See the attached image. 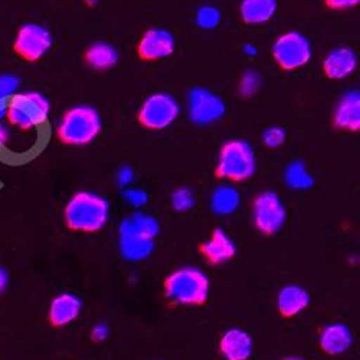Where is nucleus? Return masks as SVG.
<instances>
[{
	"instance_id": "nucleus-7",
	"label": "nucleus",
	"mask_w": 360,
	"mask_h": 360,
	"mask_svg": "<svg viewBox=\"0 0 360 360\" xmlns=\"http://www.w3.org/2000/svg\"><path fill=\"white\" fill-rule=\"evenodd\" d=\"M52 46V35L48 29L38 23L23 25L13 41V51L26 63H38Z\"/></svg>"
},
{
	"instance_id": "nucleus-30",
	"label": "nucleus",
	"mask_w": 360,
	"mask_h": 360,
	"mask_svg": "<svg viewBox=\"0 0 360 360\" xmlns=\"http://www.w3.org/2000/svg\"><path fill=\"white\" fill-rule=\"evenodd\" d=\"M124 198L130 205H133L136 207H140V206L146 205V202H147V193L143 191H139V189L126 191Z\"/></svg>"
},
{
	"instance_id": "nucleus-10",
	"label": "nucleus",
	"mask_w": 360,
	"mask_h": 360,
	"mask_svg": "<svg viewBox=\"0 0 360 360\" xmlns=\"http://www.w3.org/2000/svg\"><path fill=\"white\" fill-rule=\"evenodd\" d=\"M225 114L224 101L205 88H195L189 96V115L196 124H211Z\"/></svg>"
},
{
	"instance_id": "nucleus-17",
	"label": "nucleus",
	"mask_w": 360,
	"mask_h": 360,
	"mask_svg": "<svg viewBox=\"0 0 360 360\" xmlns=\"http://www.w3.org/2000/svg\"><path fill=\"white\" fill-rule=\"evenodd\" d=\"M319 343L324 353L336 356L345 353L352 346L353 338L346 324L336 323L323 328Z\"/></svg>"
},
{
	"instance_id": "nucleus-29",
	"label": "nucleus",
	"mask_w": 360,
	"mask_h": 360,
	"mask_svg": "<svg viewBox=\"0 0 360 360\" xmlns=\"http://www.w3.org/2000/svg\"><path fill=\"white\" fill-rule=\"evenodd\" d=\"M19 85V79L13 75H0V98L9 100Z\"/></svg>"
},
{
	"instance_id": "nucleus-21",
	"label": "nucleus",
	"mask_w": 360,
	"mask_h": 360,
	"mask_svg": "<svg viewBox=\"0 0 360 360\" xmlns=\"http://www.w3.org/2000/svg\"><path fill=\"white\" fill-rule=\"evenodd\" d=\"M85 64L96 71H107L118 61V53L114 46L105 42H97L85 52Z\"/></svg>"
},
{
	"instance_id": "nucleus-12",
	"label": "nucleus",
	"mask_w": 360,
	"mask_h": 360,
	"mask_svg": "<svg viewBox=\"0 0 360 360\" xmlns=\"http://www.w3.org/2000/svg\"><path fill=\"white\" fill-rule=\"evenodd\" d=\"M333 124L339 130H360V94L359 91L346 93L338 103L333 112Z\"/></svg>"
},
{
	"instance_id": "nucleus-37",
	"label": "nucleus",
	"mask_w": 360,
	"mask_h": 360,
	"mask_svg": "<svg viewBox=\"0 0 360 360\" xmlns=\"http://www.w3.org/2000/svg\"><path fill=\"white\" fill-rule=\"evenodd\" d=\"M85 2H86V5H96L97 4V0H85Z\"/></svg>"
},
{
	"instance_id": "nucleus-20",
	"label": "nucleus",
	"mask_w": 360,
	"mask_h": 360,
	"mask_svg": "<svg viewBox=\"0 0 360 360\" xmlns=\"http://www.w3.org/2000/svg\"><path fill=\"white\" fill-rule=\"evenodd\" d=\"M160 231L159 222L153 218L144 214H131L127 217L122 225H120V233L122 235H133L153 239Z\"/></svg>"
},
{
	"instance_id": "nucleus-4",
	"label": "nucleus",
	"mask_w": 360,
	"mask_h": 360,
	"mask_svg": "<svg viewBox=\"0 0 360 360\" xmlns=\"http://www.w3.org/2000/svg\"><path fill=\"white\" fill-rule=\"evenodd\" d=\"M49 110V101L39 93H15L8 100L5 118L12 127L27 131L45 124Z\"/></svg>"
},
{
	"instance_id": "nucleus-33",
	"label": "nucleus",
	"mask_w": 360,
	"mask_h": 360,
	"mask_svg": "<svg viewBox=\"0 0 360 360\" xmlns=\"http://www.w3.org/2000/svg\"><path fill=\"white\" fill-rule=\"evenodd\" d=\"M133 180V172L130 167H123L118 172V184L122 186H127Z\"/></svg>"
},
{
	"instance_id": "nucleus-3",
	"label": "nucleus",
	"mask_w": 360,
	"mask_h": 360,
	"mask_svg": "<svg viewBox=\"0 0 360 360\" xmlns=\"http://www.w3.org/2000/svg\"><path fill=\"white\" fill-rule=\"evenodd\" d=\"M165 294L174 304L202 306L209 295L207 276L199 268L176 269L165 280Z\"/></svg>"
},
{
	"instance_id": "nucleus-16",
	"label": "nucleus",
	"mask_w": 360,
	"mask_h": 360,
	"mask_svg": "<svg viewBox=\"0 0 360 360\" xmlns=\"http://www.w3.org/2000/svg\"><path fill=\"white\" fill-rule=\"evenodd\" d=\"M219 349L226 360H248L252 354V339L241 328H231L222 336Z\"/></svg>"
},
{
	"instance_id": "nucleus-32",
	"label": "nucleus",
	"mask_w": 360,
	"mask_h": 360,
	"mask_svg": "<svg viewBox=\"0 0 360 360\" xmlns=\"http://www.w3.org/2000/svg\"><path fill=\"white\" fill-rule=\"evenodd\" d=\"M108 333H110V330H108V327H107L105 324H97V326L93 328L91 336H93V339H94L96 342H103V340L107 339Z\"/></svg>"
},
{
	"instance_id": "nucleus-5",
	"label": "nucleus",
	"mask_w": 360,
	"mask_h": 360,
	"mask_svg": "<svg viewBox=\"0 0 360 360\" xmlns=\"http://www.w3.org/2000/svg\"><path fill=\"white\" fill-rule=\"evenodd\" d=\"M255 155L250 143L244 140H231L219 152L215 176L231 182H244L255 173Z\"/></svg>"
},
{
	"instance_id": "nucleus-1",
	"label": "nucleus",
	"mask_w": 360,
	"mask_h": 360,
	"mask_svg": "<svg viewBox=\"0 0 360 360\" xmlns=\"http://www.w3.org/2000/svg\"><path fill=\"white\" fill-rule=\"evenodd\" d=\"M108 217V202L91 192L75 193L64 209L65 225L75 232H98L105 226Z\"/></svg>"
},
{
	"instance_id": "nucleus-28",
	"label": "nucleus",
	"mask_w": 360,
	"mask_h": 360,
	"mask_svg": "<svg viewBox=\"0 0 360 360\" xmlns=\"http://www.w3.org/2000/svg\"><path fill=\"white\" fill-rule=\"evenodd\" d=\"M262 140H264L265 146L271 147V148H277L285 141V131L281 127H269L264 131Z\"/></svg>"
},
{
	"instance_id": "nucleus-36",
	"label": "nucleus",
	"mask_w": 360,
	"mask_h": 360,
	"mask_svg": "<svg viewBox=\"0 0 360 360\" xmlns=\"http://www.w3.org/2000/svg\"><path fill=\"white\" fill-rule=\"evenodd\" d=\"M6 108H8V100L0 98V122H2V118H5L6 115Z\"/></svg>"
},
{
	"instance_id": "nucleus-34",
	"label": "nucleus",
	"mask_w": 360,
	"mask_h": 360,
	"mask_svg": "<svg viewBox=\"0 0 360 360\" xmlns=\"http://www.w3.org/2000/svg\"><path fill=\"white\" fill-rule=\"evenodd\" d=\"M11 141V130L9 127L0 122V150L5 148Z\"/></svg>"
},
{
	"instance_id": "nucleus-38",
	"label": "nucleus",
	"mask_w": 360,
	"mask_h": 360,
	"mask_svg": "<svg viewBox=\"0 0 360 360\" xmlns=\"http://www.w3.org/2000/svg\"><path fill=\"white\" fill-rule=\"evenodd\" d=\"M283 360H304V359H300V357H287V359H283Z\"/></svg>"
},
{
	"instance_id": "nucleus-35",
	"label": "nucleus",
	"mask_w": 360,
	"mask_h": 360,
	"mask_svg": "<svg viewBox=\"0 0 360 360\" xmlns=\"http://www.w3.org/2000/svg\"><path fill=\"white\" fill-rule=\"evenodd\" d=\"M9 283V274L5 268L0 266V294L5 291V288L8 287Z\"/></svg>"
},
{
	"instance_id": "nucleus-31",
	"label": "nucleus",
	"mask_w": 360,
	"mask_h": 360,
	"mask_svg": "<svg viewBox=\"0 0 360 360\" xmlns=\"http://www.w3.org/2000/svg\"><path fill=\"white\" fill-rule=\"evenodd\" d=\"M326 6L333 11H345L359 5L360 0H324Z\"/></svg>"
},
{
	"instance_id": "nucleus-11",
	"label": "nucleus",
	"mask_w": 360,
	"mask_h": 360,
	"mask_svg": "<svg viewBox=\"0 0 360 360\" xmlns=\"http://www.w3.org/2000/svg\"><path fill=\"white\" fill-rule=\"evenodd\" d=\"M174 51V38L169 31L152 27L146 31L137 45V55L143 61H160Z\"/></svg>"
},
{
	"instance_id": "nucleus-2",
	"label": "nucleus",
	"mask_w": 360,
	"mask_h": 360,
	"mask_svg": "<svg viewBox=\"0 0 360 360\" xmlns=\"http://www.w3.org/2000/svg\"><path fill=\"white\" fill-rule=\"evenodd\" d=\"M101 115L94 107L75 105L63 115L56 137L67 146H85L101 133Z\"/></svg>"
},
{
	"instance_id": "nucleus-22",
	"label": "nucleus",
	"mask_w": 360,
	"mask_h": 360,
	"mask_svg": "<svg viewBox=\"0 0 360 360\" xmlns=\"http://www.w3.org/2000/svg\"><path fill=\"white\" fill-rule=\"evenodd\" d=\"M155 248L153 239L133 236V235H122L120 238V251L122 255L129 261H141L152 254Z\"/></svg>"
},
{
	"instance_id": "nucleus-18",
	"label": "nucleus",
	"mask_w": 360,
	"mask_h": 360,
	"mask_svg": "<svg viewBox=\"0 0 360 360\" xmlns=\"http://www.w3.org/2000/svg\"><path fill=\"white\" fill-rule=\"evenodd\" d=\"M310 304V294L300 285L284 287L277 298L278 311L283 317L291 319L304 311Z\"/></svg>"
},
{
	"instance_id": "nucleus-27",
	"label": "nucleus",
	"mask_w": 360,
	"mask_h": 360,
	"mask_svg": "<svg viewBox=\"0 0 360 360\" xmlns=\"http://www.w3.org/2000/svg\"><path fill=\"white\" fill-rule=\"evenodd\" d=\"M259 84H261V79H259V75L254 71H248L243 79H241V84H239V91H241V94L244 97H252L259 88Z\"/></svg>"
},
{
	"instance_id": "nucleus-23",
	"label": "nucleus",
	"mask_w": 360,
	"mask_h": 360,
	"mask_svg": "<svg viewBox=\"0 0 360 360\" xmlns=\"http://www.w3.org/2000/svg\"><path fill=\"white\" fill-rule=\"evenodd\" d=\"M239 192L231 186H221L218 188L212 195V209L218 215H229L236 211L239 206Z\"/></svg>"
},
{
	"instance_id": "nucleus-13",
	"label": "nucleus",
	"mask_w": 360,
	"mask_h": 360,
	"mask_svg": "<svg viewBox=\"0 0 360 360\" xmlns=\"http://www.w3.org/2000/svg\"><path fill=\"white\" fill-rule=\"evenodd\" d=\"M81 300L71 294L64 292L56 295L49 306L48 320L52 327H64L78 319L81 313Z\"/></svg>"
},
{
	"instance_id": "nucleus-19",
	"label": "nucleus",
	"mask_w": 360,
	"mask_h": 360,
	"mask_svg": "<svg viewBox=\"0 0 360 360\" xmlns=\"http://www.w3.org/2000/svg\"><path fill=\"white\" fill-rule=\"evenodd\" d=\"M277 11V0H243L239 12L248 25H259L273 19Z\"/></svg>"
},
{
	"instance_id": "nucleus-14",
	"label": "nucleus",
	"mask_w": 360,
	"mask_h": 360,
	"mask_svg": "<svg viewBox=\"0 0 360 360\" xmlns=\"http://www.w3.org/2000/svg\"><path fill=\"white\" fill-rule=\"evenodd\" d=\"M199 251L209 262L214 265L228 262L236 254V248H235V244L232 243V239L221 228L214 229L211 239H209L207 243L200 244Z\"/></svg>"
},
{
	"instance_id": "nucleus-26",
	"label": "nucleus",
	"mask_w": 360,
	"mask_h": 360,
	"mask_svg": "<svg viewBox=\"0 0 360 360\" xmlns=\"http://www.w3.org/2000/svg\"><path fill=\"white\" fill-rule=\"evenodd\" d=\"M172 205L177 212H186L195 205V198L189 189H177L172 196Z\"/></svg>"
},
{
	"instance_id": "nucleus-15",
	"label": "nucleus",
	"mask_w": 360,
	"mask_h": 360,
	"mask_svg": "<svg viewBox=\"0 0 360 360\" xmlns=\"http://www.w3.org/2000/svg\"><path fill=\"white\" fill-rule=\"evenodd\" d=\"M357 56L350 48H336L330 52L323 63V71L330 79H343L354 72Z\"/></svg>"
},
{
	"instance_id": "nucleus-9",
	"label": "nucleus",
	"mask_w": 360,
	"mask_h": 360,
	"mask_svg": "<svg viewBox=\"0 0 360 360\" xmlns=\"http://www.w3.org/2000/svg\"><path fill=\"white\" fill-rule=\"evenodd\" d=\"M252 218L261 233L274 235L283 228L287 219V211L277 193L262 192L254 199Z\"/></svg>"
},
{
	"instance_id": "nucleus-25",
	"label": "nucleus",
	"mask_w": 360,
	"mask_h": 360,
	"mask_svg": "<svg viewBox=\"0 0 360 360\" xmlns=\"http://www.w3.org/2000/svg\"><path fill=\"white\" fill-rule=\"evenodd\" d=\"M221 22V12L214 6H203L196 13V23L202 29H214Z\"/></svg>"
},
{
	"instance_id": "nucleus-6",
	"label": "nucleus",
	"mask_w": 360,
	"mask_h": 360,
	"mask_svg": "<svg viewBox=\"0 0 360 360\" xmlns=\"http://www.w3.org/2000/svg\"><path fill=\"white\" fill-rule=\"evenodd\" d=\"M180 114L177 101L165 93L150 96L140 107L137 120L139 123L148 130H165L176 122Z\"/></svg>"
},
{
	"instance_id": "nucleus-8",
	"label": "nucleus",
	"mask_w": 360,
	"mask_h": 360,
	"mask_svg": "<svg viewBox=\"0 0 360 360\" xmlns=\"http://www.w3.org/2000/svg\"><path fill=\"white\" fill-rule=\"evenodd\" d=\"M273 56L283 70L294 71L304 67L310 61L311 45L304 35L287 32L273 45Z\"/></svg>"
},
{
	"instance_id": "nucleus-24",
	"label": "nucleus",
	"mask_w": 360,
	"mask_h": 360,
	"mask_svg": "<svg viewBox=\"0 0 360 360\" xmlns=\"http://www.w3.org/2000/svg\"><path fill=\"white\" fill-rule=\"evenodd\" d=\"M285 182L292 189L306 191L313 186V177L302 162H294L285 170Z\"/></svg>"
}]
</instances>
